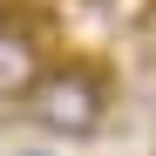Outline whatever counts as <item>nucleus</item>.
I'll list each match as a JSON object with an SVG mask.
<instances>
[{"label":"nucleus","mask_w":156,"mask_h":156,"mask_svg":"<svg viewBox=\"0 0 156 156\" xmlns=\"http://www.w3.org/2000/svg\"><path fill=\"white\" fill-rule=\"evenodd\" d=\"M14 156H55V149H14Z\"/></svg>","instance_id":"obj_3"},{"label":"nucleus","mask_w":156,"mask_h":156,"mask_svg":"<svg viewBox=\"0 0 156 156\" xmlns=\"http://www.w3.org/2000/svg\"><path fill=\"white\" fill-rule=\"evenodd\" d=\"M0 82H7V88H27L34 82V48L20 41L14 27H0Z\"/></svg>","instance_id":"obj_2"},{"label":"nucleus","mask_w":156,"mask_h":156,"mask_svg":"<svg viewBox=\"0 0 156 156\" xmlns=\"http://www.w3.org/2000/svg\"><path fill=\"white\" fill-rule=\"evenodd\" d=\"M20 109H27L34 129L48 136H68V143H88L102 115H109V88H102V75L82 68V61H48L27 88H20Z\"/></svg>","instance_id":"obj_1"}]
</instances>
